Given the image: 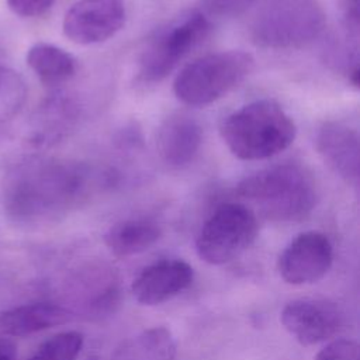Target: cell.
Returning a JSON list of instances; mask_svg holds the SVG:
<instances>
[{"label":"cell","mask_w":360,"mask_h":360,"mask_svg":"<svg viewBox=\"0 0 360 360\" xmlns=\"http://www.w3.org/2000/svg\"><path fill=\"white\" fill-rule=\"evenodd\" d=\"M98 174L84 163L31 158L4 177L3 204L21 225H41L68 214L87 198Z\"/></svg>","instance_id":"1"},{"label":"cell","mask_w":360,"mask_h":360,"mask_svg":"<svg viewBox=\"0 0 360 360\" xmlns=\"http://www.w3.org/2000/svg\"><path fill=\"white\" fill-rule=\"evenodd\" d=\"M219 134L238 159L263 160L285 150L295 139L297 127L277 101L262 98L228 114Z\"/></svg>","instance_id":"2"},{"label":"cell","mask_w":360,"mask_h":360,"mask_svg":"<svg viewBox=\"0 0 360 360\" xmlns=\"http://www.w3.org/2000/svg\"><path fill=\"white\" fill-rule=\"evenodd\" d=\"M236 193L277 222L305 219L318 197L311 173L297 163H280L252 173L238 183Z\"/></svg>","instance_id":"3"},{"label":"cell","mask_w":360,"mask_h":360,"mask_svg":"<svg viewBox=\"0 0 360 360\" xmlns=\"http://www.w3.org/2000/svg\"><path fill=\"white\" fill-rule=\"evenodd\" d=\"M325 24L318 0H267L253 15L249 37L264 49H298L314 42Z\"/></svg>","instance_id":"4"},{"label":"cell","mask_w":360,"mask_h":360,"mask_svg":"<svg viewBox=\"0 0 360 360\" xmlns=\"http://www.w3.org/2000/svg\"><path fill=\"white\" fill-rule=\"evenodd\" d=\"M255 69V58L245 51L207 53L186 65L174 79L176 97L191 107H204L238 87Z\"/></svg>","instance_id":"5"},{"label":"cell","mask_w":360,"mask_h":360,"mask_svg":"<svg viewBox=\"0 0 360 360\" xmlns=\"http://www.w3.org/2000/svg\"><path fill=\"white\" fill-rule=\"evenodd\" d=\"M211 21L194 11L158 31L143 46L138 59V77L158 83L167 77L180 62L210 34Z\"/></svg>","instance_id":"6"},{"label":"cell","mask_w":360,"mask_h":360,"mask_svg":"<svg viewBox=\"0 0 360 360\" xmlns=\"http://www.w3.org/2000/svg\"><path fill=\"white\" fill-rule=\"evenodd\" d=\"M257 229V218L248 205L221 204L207 218L197 235V255L208 264L229 263L253 243Z\"/></svg>","instance_id":"7"},{"label":"cell","mask_w":360,"mask_h":360,"mask_svg":"<svg viewBox=\"0 0 360 360\" xmlns=\"http://www.w3.org/2000/svg\"><path fill=\"white\" fill-rule=\"evenodd\" d=\"M124 0H77L65 13L66 38L79 45H93L114 37L125 24Z\"/></svg>","instance_id":"8"},{"label":"cell","mask_w":360,"mask_h":360,"mask_svg":"<svg viewBox=\"0 0 360 360\" xmlns=\"http://www.w3.org/2000/svg\"><path fill=\"white\" fill-rule=\"evenodd\" d=\"M332 262L333 249L328 236L308 231L295 236L281 252L278 271L288 284H312L329 271Z\"/></svg>","instance_id":"9"},{"label":"cell","mask_w":360,"mask_h":360,"mask_svg":"<svg viewBox=\"0 0 360 360\" xmlns=\"http://www.w3.org/2000/svg\"><path fill=\"white\" fill-rule=\"evenodd\" d=\"M280 321L298 343L311 346L333 338L342 328L343 315L325 300H295L283 308Z\"/></svg>","instance_id":"10"},{"label":"cell","mask_w":360,"mask_h":360,"mask_svg":"<svg viewBox=\"0 0 360 360\" xmlns=\"http://www.w3.org/2000/svg\"><path fill=\"white\" fill-rule=\"evenodd\" d=\"M315 148L338 177L353 187L359 186L360 138L353 127L342 121H325L316 132Z\"/></svg>","instance_id":"11"},{"label":"cell","mask_w":360,"mask_h":360,"mask_svg":"<svg viewBox=\"0 0 360 360\" xmlns=\"http://www.w3.org/2000/svg\"><path fill=\"white\" fill-rule=\"evenodd\" d=\"M193 281V269L179 259H163L143 269L132 283L134 298L142 305H159L184 291Z\"/></svg>","instance_id":"12"},{"label":"cell","mask_w":360,"mask_h":360,"mask_svg":"<svg viewBox=\"0 0 360 360\" xmlns=\"http://www.w3.org/2000/svg\"><path fill=\"white\" fill-rule=\"evenodd\" d=\"M202 128L187 114L174 112L159 125L156 146L160 159L170 167L188 166L200 152Z\"/></svg>","instance_id":"13"},{"label":"cell","mask_w":360,"mask_h":360,"mask_svg":"<svg viewBox=\"0 0 360 360\" xmlns=\"http://www.w3.org/2000/svg\"><path fill=\"white\" fill-rule=\"evenodd\" d=\"M77 105L66 97H52L32 117L27 142L34 148L51 146L62 139L75 125Z\"/></svg>","instance_id":"14"},{"label":"cell","mask_w":360,"mask_h":360,"mask_svg":"<svg viewBox=\"0 0 360 360\" xmlns=\"http://www.w3.org/2000/svg\"><path fill=\"white\" fill-rule=\"evenodd\" d=\"M69 311L52 302H32L0 312V333L7 336H28L66 323Z\"/></svg>","instance_id":"15"},{"label":"cell","mask_w":360,"mask_h":360,"mask_svg":"<svg viewBox=\"0 0 360 360\" xmlns=\"http://www.w3.org/2000/svg\"><path fill=\"white\" fill-rule=\"evenodd\" d=\"M162 235L159 225L148 218L124 219L104 235V243L117 257H128L148 250Z\"/></svg>","instance_id":"16"},{"label":"cell","mask_w":360,"mask_h":360,"mask_svg":"<svg viewBox=\"0 0 360 360\" xmlns=\"http://www.w3.org/2000/svg\"><path fill=\"white\" fill-rule=\"evenodd\" d=\"M177 343L165 326L145 329L122 340L112 352L111 360H176Z\"/></svg>","instance_id":"17"},{"label":"cell","mask_w":360,"mask_h":360,"mask_svg":"<svg viewBox=\"0 0 360 360\" xmlns=\"http://www.w3.org/2000/svg\"><path fill=\"white\" fill-rule=\"evenodd\" d=\"M27 65L48 86L70 80L77 70V62L68 51L48 42H37L27 52Z\"/></svg>","instance_id":"18"},{"label":"cell","mask_w":360,"mask_h":360,"mask_svg":"<svg viewBox=\"0 0 360 360\" xmlns=\"http://www.w3.org/2000/svg\"><path fill=\"white\" fill-rule=\"evenodd\" d=\"M27 101V84L14 69L0 65V136L11 127Z\"/></svg>","instance_id":"19"},{"label":"cell","mask_w":360,"mask_h":360,"mask_svg":"<svg viewBox=\"0 0 360 360\" xmlns=\"http://www.w3.org/2000/svg\"><path fill=\"white\" fill-rule=\"evenodd\" d=\"M83 346V335L68 330L42 342L28 360H75Z\"/></svg>","instance_id":"20"},{"label":"cell","mask_w":360,"mask_h":360,"mask_svg":"<svg viewBox=\"0 0 360 360\" xmlns=\"http://www.w3.org/2000/svg\"><path fill=\"white\" fill-rule=\"evenodd\" d=\"M315 360H360L359 345L350 339H335L318 352Z\"/></svg>","instance_id":"21"},{"label":"cell","mask_w":360,"mask_h":360,"mask_svg":"<svg viewBox=\"0 0 360 360\" xmlns=\"http://www.w3.org/2000/svg\"><path fill=\"white\" fill-rule=\"evenodd\" d=\"M342 35L359 42L360 34V0H340Z\"/></svg>","instance_id":"22"},{"label":"cell","mask_w":360,"mask_h":360,"mask_svg":"<svg viewBox=\"0 0 360 360\" xmlns=\"http://www.w3.org/2000/svg\"><path fill=\"white\" fill-rule=\"evenodd\" d=\"M256 0H205V7L218 17H235L245 13Z\"/></svg>","instance_id":"23"},{"label":"cell","mask_w":360,"mask_h":360,"mask_svg":"<svg viewBox=\"0 0 360 360\" xmlns=\"http://www.w3.org/2000/svg\"><path fill=\"white\" fill-rule=\"evenodd\" d=\"M55 0H7L8 8L20 17H39L45 14Z\"/></svg>","instance_id":"24"},{"label":"cell","mask_w":360,"mask_h":360,"mask_svg":"<svg viewBox=\"0 0 360 360\" xmlns=\"http://www.w3.org/2000/svg\"><path fill=\"white\" fill-rule=\"evenodd\" d=\"M15 353L13 345L6 340H0V360H14Z\"/></svg>","instance_id":"25"},{"label":"cell","mask_w":360,"mask_h":360,"mask_svg":"<svg viewBox=\"0 0 360 360\" xmlns=\"http://www.w3.org/2000/svg\"><path fill=\"white\" fill-rule=\"evenodd\" d=\"M91 360H94V359H91Z\"/></svg>","instance_id":"26"}]
</instances>
